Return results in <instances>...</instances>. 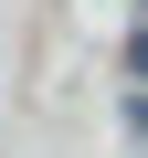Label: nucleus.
<instances>
[{
  "label": "nucleus",
  "mask_w": 148,
  "mask_h": 158,
  "mask_svg": "<svg viewBox=\"0 0 148 158\" xmlns=\"http://www.w3.org/2000/svg\"><path fill=\"white\" fill-rule=\"evenodd\" d=\"M137 127H148V106H137Z\"/></svg>",
  "instance_id": "nucleus-2"
},
{
  "label": "nucleus",
  "mask_w": 148,
  "mask_h": 158,
  "mask_svg": "<svg viewBox=\"0 0 148 158\" xmlns=\"http://www.w3.org/2000/svg\"><path fill=\"white\" fill-rule=\"evenodd\" d=\"M127 63H137V74H148V32H137V42H127Z\"/></svg>",
  "instance_id": "nucleus-1"
}]
</instances>
